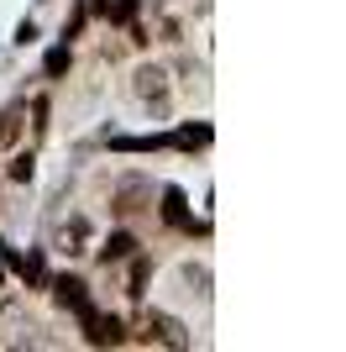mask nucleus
Masks as SVG:
<instances>
[{
	"label": "nucleus",
	"instance_id": "f257e3e1",
	"mask_svg": "<svg viewBox=\"0 0 346 352\" xmlns=\"http://www.w3.org/2000/svg\"><path fill=\"white\" fill-rule=\"evenodd\" d=\"M142 337H147V342H158V347H173V352H184V347H189V331L173 321V316H158V310L142 321Z\"/></svg>",
	"mask_w": 346,
	"mask_h": 352
},
{
	"label": "nucleus",
	"instance_id": "f03ea898",
	"mask_svg": "<svg viewBox=\"0 0 346 352\" xmlns=\"http://www.w3.org/2000/svg\"><path fill=\"white\" fill-rule=\"evenodd\" d=\"M131 89H137V95H142L147 105H168V69H158V63H147V69H137Z\"/></svg>",
	"mask_w": 346,
	"mask_h": 352
},
{
	"label": "nucleus",
	"instance_id": "7ed1b4c3",
	"mask_svg": "<svg viewBox=\"0 0 346 352\" xmlns=\"http://www.w3.org/2000/svg\"><path fill=\"white\" fill-rule=\"evenodd\" d=\"M84 331H89L95 347H121V342H126V326L115 321V316H95V310L84 316Z\"/></svg>",
	"mask_w": 346,
	"mask_h": 352
},
{
	"label": "nucleus",
	"instance_id": "20e7f679",
	"mask_svg": "<svg viewBox=\"0 0 346 352\" xmlns=\"http://www.w3.org/2000/svg\"><path fill=\"white\" fill-rule=\"evenodd\" d=\"M53 294H58V305L73 310L79 321L89 316V294H84V284H79V279H58V284H53Z\"/></svg>",
	"mask_w": 346,
	"mask_h": 352
},
{
	"label": "nucleus",
	"instance_id": "39448f33",
	"mask_svg": "<svg viewBox=\"0 0 346 352\" xmlns=\"http://www.w3.org/2000/svg\"><path fill=\"white\" fill-rule=\"evenodd\" d=\"M163 221H168V226H178V232H194V216L184 210V195H178V190L163 195Z\"/></svg>",
	"mask_w": 346,
	"mask_h": 352
},
{
	"label": "nucleus",
	"instance_id": "423d86ee",
	"mask_svg": "<svg viewBox=\"0 0 346 352\" xmlns=\"http://www.w3.org/2000/svg\"><path fill=\"white\" fill-rule=\"evenodd\" d=\"M21 126H27V121H21V105L0 111V147H16V142H21Z\"/></svg>",
	"mask_w": 346,
	"mask_h": 352
},
{
	"label": "nucleus",
	"instance_id": "0eeeda50",
	"mask_svg": "<svg viewBox=\"0 0 346 352\" xmlns=\"http://www.w3.org/2000/svg\"><path fill=\"white\" fill-rule=\"evenodd\" d=\"M58 252H69V258H73V252H84V221H79V216L58 232Z\"/></svg>",
	"mask_w": 346,
	"mask_h": 352
},
{
	"label": "nucleus",
	"instance_id": "6e6552de",
	"mask_svg": "<svg viewBox=\"0 0 346 352\" xmlns=\"http://www.w3.org/2000/svg\"><path fill=\"white\" fill-rule=\"evenodd\" d=\"M131 252H137V236L115 232L111 242H105V248H100V258H105V263H121V258H131Z\"/></svg>",
	"mask_w": 346,
	"mask_h": 352
},
{
	"label": "nucleus",
	"instance_id": "1a4fd4ad",
	"mask_svg": "<svg viewBox=\"0 0 346 352\" xmlns=\"http://www.w3.org/2000/svg\"><path fill=\"white\" fill-rule=\"evenodd\" d=\"M5 258H11V268H16V274H21V279L43 284V263H37V258H16V252H5Z\"/></svg>",
	"mask_w": 346,
	"mask_h": 352
},
{
	"label": "nucleus",
	"instance_id": "9d476101",
	"mask_svg": "<svg viewBox=\"0 0 346 352\" xmlns=\"http://www.w3.org/2000/svg\"><path fill=\"white\" fill-rule=\"evenodd\" d=\"M173 142H178V147H205V142H210V132H205V126H184Z\"/></svg>",
	"mask_w": 346,
	"mask_h": 352
},
{
	"label": "nucleus",
	"instance_id": "9b49d317",
	"mask_svg": "<svg viewBox=\"0 0 346 352\" xmlns=\"http://www.w3.org/2000/svg\"><path fill=\"white\" fill-rule=\"evenodd\" d=\"M63 69H69V47H58V53H47V74H53V79H58V74H63Z\"/></svg>",
	"mask_w": 346,
	"mask_h": 352
},
{
	"label": "nucleus",
	"instance_id": "f8f14e48",
	"mask_svg": "<svg viewBox=\"0 0 346 352\" xmlns=\"http://www.w3.org/2000/svg\"><path fill=\"white\" fill-rule=\"evenodd\" d=\"M11 179H32V158H16L11 163Z\"/></svg>",
	"mask_w": 346,
	"mask_h": 352
}]
</instances>
